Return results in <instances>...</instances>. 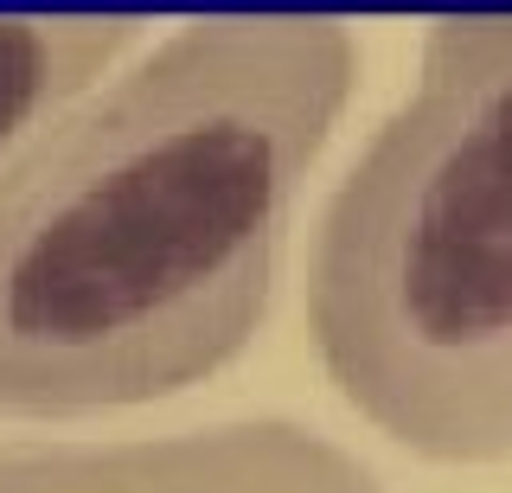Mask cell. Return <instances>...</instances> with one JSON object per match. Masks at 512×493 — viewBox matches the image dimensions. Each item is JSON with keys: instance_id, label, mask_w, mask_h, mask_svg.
I'll return each instance as SVG.
<instances>
[{"instance_id": "1", "label": "cell", "mask_w": 512, "mask_h": 493, "mask_svg": "<svg viewBox=\"0 0 512 493\" xmlns=\"http://www.w3.org/2000/svg\"><path fill=\"white\" fill-rule=\"evenodd\" d=\"M340 13H199L0 180V423L186 397L269 321L359 90Z\"/></svg>"}, {"instance_id": "2", "label": "cell", "mask_w": 512, "mask_h": 493, "mask_svg": "<svg viewBox=\"0 0 512 493\" xmlns=\"http://www.w3.org/2000/svg\"><path fill=\"white\" fill-rule=\"evenodd\" d=\"M308 333L404 455L512 461V13L423 26L410 97L314 225Z\"/></svg>"}, {"instance_id": "3", "label": "cell", "mask_w": 512, "mask_h": 493, "mask_svg": "<svg viewBox=\"0 0 512 493\" xmlns=\"http://www.w3.org/2000/svg\"><path fill=\"white\" fill-rule=\"evenodd\" d=\"M0 493H384V481L314 423L231 417L167 436L0 442Z\"/></svg>"}, {"instance_id": "4", "label": "cell", "mask_w": 512, "mask_h": 493, "mask_svg": "<svg viewBox=\"0 0 512 493\" xmlns=\"http://www.w3.org/2000/svg\"><path fill=\"white\" fill-rule=\"evenodd\" d=\"M141 13H0V180L148 45Z\"/></svg>"}]
</instances>
